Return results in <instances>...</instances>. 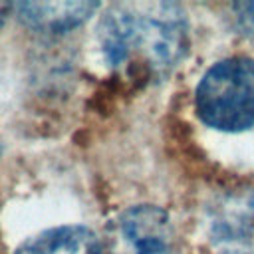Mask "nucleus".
Wrapping results in <instances>:
<instances>
[{"label":"nucleus","mask_w":254,"mask_h":254,"mask_svg":"<svg viewBox=\"0 0 254 254\" xmlns=\"http://www.w3.org/2000/svg\"><path fill=\"white\" fill-rule=\"evenodd\" d=\"M97 38L111 67L161 79L187 56L189 22L177 2H117L103 12Z\"/></svg>","instance_id":"nucleus-1"},{"label":"nucleus","mask_w":254,"mask_h":254,"mask_svg":"<svg viewBox=\"0 0 254 254\" xmlns=\"http://www.w3.org/2000/svg\"><path fill=\"white\" fill-rule=\"evenodd\" d=\"M12 10V6L10 4H6V2H0V26H2V22L6 20V16H8V12Z\"/></svg>","instance_id":"nucleus-8"},{"label":"nucleus","mask_w":254,"mask_h":254,"mask_svg":"<svg viewBox=\"0 0 254 254\" xmlns=\"http://www.w3.org/2000/svg\"><path fill=\"white\" fill-rule=\"evenodd\" d=\"M16 18L30 30L62 34L83 24L97 8V2H18L12 6Z\"/></svg>","instance_id":"nucleus-5"},{"label":"nucleus","mask_w":254,"mask_h":254,"mask_svg":"<svg viewBox=\"0 0 254 254\" xmlns=\"http://www.w3.org/2000/svg\"><path fill=\"white\" fill-rule=\"evenodd\" d=\"M16 254H101V242L87 226L67 224L28 238L18 246Z\"/></svg>","instance_id":"nucleus-6"},{"label":"nucleus","mask_w":254,"mask_h":254,"mask_svg":"<svg viewBox=\"0 0 254 254\" xmlns=\"http://www.w3.org/2000/svg\"><path fill=\"white\" fill-rule=\"evenodd\" d=\"M109 254H173L175 226L155 204H137L119 212L107 228Z\"/></svg>","instance_id":"nucleus-3"},{"label":"nucleus","mask_w":254,"mask_h":254,"mask_svg":"<svg viewBox=\"0 0 254 254\" xmlns=\"http://www.w3.org/2000/svg\"><path fill=\"white\" fill-rule=\"evenodd\" d=\"M230 12H232V22L236 26V30L254 40V0H248V2H234L230 6Z\"/></svg>","instance_id":"nucleus-7"},{"label":"nucleus","mask_w":254,"mask_h":254,"mask_svg":"<svg viewBox=\"0 0 254 254\" xmlns=\"http://www.w3.org/2000/svg\"><path fill=\"white\" fill-rule=\"evenodd\" d=\"M194 111L216 131L254 127V60L236 56L210 65L194 89Z\"/></svg>","instance_id":"nucleus-2"},{"label":"nucleus","mask_w":254,"mask_h":254,"mask_svg":"<svg viewBox=\"0 0 254 254\" xmlns=\"http://www.w3.org/2000/svg\"><path fill=\"white\" fill-rule=\"evenodd\" d=\"M204 226L214 254H254V187L218 194L206 208Z\"/></svg>","instance_id":"nucleus-4"}]
</instances>
